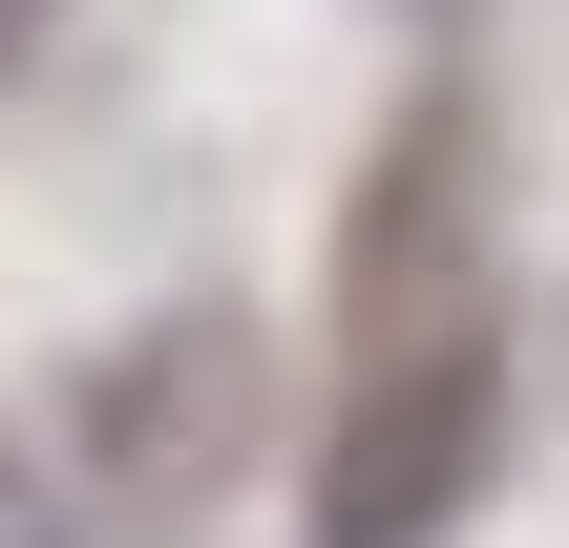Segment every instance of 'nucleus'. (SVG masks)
<instances>
[{
  "instance_id": "f257e3e1",
  "label": "nucleus",
  "mask_w": 569,
  "mask_h": 548,
  "mask_svg": "<svg viewBox=\"0 0 569 548\" xmlns=\"http://www.w3.org/2000/svg\"><path fill=\"white\" fill-rule=\"evenodd\" d=\"M486 465H507V380L465 338H401L317 444V548H443L486 507Z\"/></svg>"
},
{
  "instance_id": "f03ea898",
  "label": "nucleus",
  "mask_w": 569,
  "mask_h": 548,
  "mask_svg": "<svg viewBox=\"0 0 569 548\" xmlns=\"http://www.w3.org/2000/svg\"><path fill=\"white\" fill-rule=\"evenodd\" d=\"M211 422H232V338H148V359H127V380L84 401V444H106V486H169V465H190Z\"/></svg>"
},
{
  "instance_id": "7ed1b4c3",
  "label": "nucleus",
  "mask_w": 569,
  "mask_h": 548,
  "mask_svg": "<svg viewBox=\"0 0 569 548\" xmlns=\"http://www.w3.org/2000/svg\"><path fill=\"white\" fill-rule=\"evenodd\" d=\"M0 548H63V486H42L21 444H0Z\"/></svg>"
}]
</instances>
